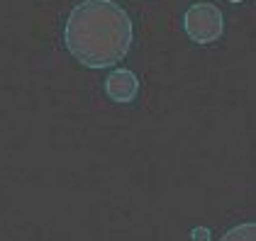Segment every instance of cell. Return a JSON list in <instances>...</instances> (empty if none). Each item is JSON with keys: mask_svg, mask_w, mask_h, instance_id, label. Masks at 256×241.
<instances>
[{"mask_svg": "<svg viewBox=\"0 0 256 241\" xmlns=\"http://www.w3.org/2000/svg\"><path fill=\"white\" fill-rule=\"evenodd\" d=\"M186 34L196 44H212L222 37L224 29V15L212 2H196L183 15Z\"/></svg>", "mask_w": 256, "mask_h": 241, "instance_id": "obj_2", "label": "cell"}, {"mask_svg": "<svg viewBox=\"0 0 256 241\" xmlns=\"http://www.w3.org/2000/svg\"><path fill=\"white\" fill-rule=\"evenodd\" d=\"M132 39V20L112 0L78 2L64 29L68 54L88 68H108L120 63L130 54Z\"/></svg>", "mask_w": 256, "mask_h": 241, "instance_id": "obj_1", "label": "cell"}, {"mask_svg": "<svg viewBox=\"0 0 256 241\" xmlns=\"http://www.w3.org/2000/svg\"><path fill=\"white\" fill-rule=\"evenodd\" d=\"M227 2H246V0H227Z\"/></svg>", "mask_w": 256, "mask_h": 241, "instance_id": "obj_5", "label": "cell"}, {"mask_svg": "<svg viewBox=\"0 0 256 241\" xmlns=\"http://www.w3.org/2000/svg\"><path fill=\"white\" fill-rule=\"evenodd\" d=\"M105 93L112 102H132L139 93V78L127 68H115L105 78Z\"/></svg>", "mask_w": 256, "mask_h": 241, "instance_id": "obj_3", "label": "cell"}, {"mask_svg": "<svg viewBox=\"0 0 256 241\" xmlns=\"http://www.w3.org/2000/svg\"><path fill=\"white\" fill-rule=\"evenodd\" d=\"M220 241H256V222H244L227 229Z\"/></svg>", "mask_w": 256, "mask_h": 241, "instance_id": "obj_4", "label": "cell"}]
</instances>
